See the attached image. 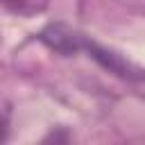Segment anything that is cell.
Masks as SVG:
<instances>
[{"label":"cell","instance_id":"1","mask_svg":"<svg viewBox=\"0 0 145 145\" xmlns=\"http://www.w3.org/2000/svg\"><path fill=\"white\" fill-rule=\"evenodd\" d=\"M39 41L43 45H48L50 50L63 54V57H70V54H77V52H88V57H93L102 68H106L109 72H116L118 77L122 79H143L145 72L136 66H131L129 61H125L120 54L97 45L95 41H91L88 36H84L82 32L63 25V23H50L45 25L41 32H39Z\"/></svg>","mask_w":145,"mask_h":145},{"label":"cell","instance_id":"2","mask_svg":"<svg viewBox=\"0 0 145 145\" xmlns=\"http://www.w3.org/2000/svg\"><path fill=\"white\" fill-rule=\"evenodd\" d=\"M0 5L5 9H9L11 14L16 16H23V18H32V16H39L48 9L50 0H0Z\"/></svg>","mask_w":145,"mask_h":145},{"label":"cell","instance_id":"3","mask_svg":"<svg viewBox=\"0 0 145 145\" xmlns=\"http://www.w3.org/2000/svg\"><path fill=\"white\" fill-rule=\"evenodd\" d=\"M5 138H7V120L0 118V140H5Z\"/></svg>","mask_w":145,"mask_h":145}]
</instances>
